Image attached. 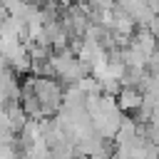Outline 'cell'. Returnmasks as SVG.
<instances>
[{
  "instance_id": "obj_1",
  "label": "cell",
  "mask_w": 159,
  "mask_h": 159,
  "mask_svg": "<svg viewBox=\"0 0 159 159\" xmlns=\"http://www.w3.org/2000/svg\"><path fill=\"white\" fill-rule=\"evenodd\" d=\"M117 107L129 117V119H134L137 114H139V109H142V104H144V92L139 89V87H119V92H117Z\"/></svg>"
},
{
  "instance_id": "obj_3",
  "label": "cell",
  "mask_w": 159,
  "mask_h": 159,
  "mask_svg": "<svg viewBox=\"0 0 159 159\" xmlns=\"http://www.w3.org/2000/svg\"><path fill=\"white\" fill-rule=\"evenodd\" d=\"M75 159H92V157H89V154H77Z\"/></svg>"
},
{
  "instance_id": "obj_2",
  "label": "cell",
  "mask_w": 159,
  "mask_h": 159,
  "mask_svg": "<svg viewBox=\"0 0 159 159\" xmlns=\"http://www.w3.org/2000/svg\"><path fill=\"white\" fill-rule=\"evenodd\" d=\"M7 109V119H10V129L15 132V134H20L22 132V127L30 122V117L25 114V109L20 107V102H15V104H7L5 107Z\"/></svg>"
}]
</instances>
